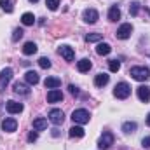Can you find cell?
Here are the masks:
<instances>
[{
	"label": "cell",
	"instance_id": "cell-33",
	"mask_svg": "<svg viewBox=\"0 0 150 150\" xmlns=\"http://www.w3.org/2000/svg\"><path fill=\"white\" fill-rule=\"evenodd\" d=\"M38 138V134H37V131H32L30 134H28V142H35Z\"/></svg>",
	"mask_w": 150,
	"mask_h": 150
},
{
	"label": "cell",
	"instance_id": "cell-9",
	"mask_svg": "<svg viewBox=\"0 0 150 150\" xmlns=\"http://www.w3.org/2000/svg\"><path fill=\"white\" fill-rule=\"evenodd\" d=\"M63 100V93L59 91V89H51L49 93H47V101L49 103H58V101H61Z\"/></svg>",
	"mask_w": 150,
	"mask_h": 150
},
{
	"label": "cell",
	"instance_id": "cell-11",
	"mask_svg": "<svg viewBox=\"0 0 150 150\" xmlns=\"http://www.w3.org/2000/svg\"><path fill=\"white\" fill-rule=\"evenodd\" d=\"M59 54H61L67 61H74V58H75V52L70 45H61V47H59Z\"/></svg>",
	"mask_w": 150,
	"mask_h": 150
},
{
	"label": "cell",
	"instance_id": "cell-27",
	"mask_svg": "<svg viewBox=\"0 0 150 150\" xmlns=\"http://www.w3.org/2000/svg\"><path fill=\"white\" fill-rule=\"evenodd\" d=\"M101 38H103L101 33H89V35L86 37V40H87V42H100Z\"/></svg>",
	"mask_w": 150,
	"mask_h": 150
},
{
	"label": "cell",
	"instance_id": "cell-4",
	"mask_svg": "<svg viewBox=\"0 0 150 150\" xmlns=\"http://www.w3.org/2000/svg\"><path fill=\"white\" fill-rule=\"evenodd\" d=\"M11 80H12V68H4L0 72V93L5 91V87L9 86Z\"/></svg>",
	"mask_w": 150,
	"mask_h": 150
},
{
	"label": "cell",
	"instance_id": "cell-31",
	"mask_svg": "<svg viewBox=\"0 0 150 150\" xmlns=\"http://www.w3.org/2000/svg\"><path fill=\"white\" fill-rule=\"evenodd\" d=\"M38 65H40V68H51V61L47 58H40L38 59Z\"/></svg>",
	"mask_w": 150,
	"mask_h": 150
},
{
	"label": "cell",
	"instance_id": "cell-35",
	"mask_svg": "<svg viewBox=\"0 0 150 150\" xmlns=\"http://www.w3.org/2000/svg\"><path fill=\"white\" fill-rule=\"evenodd\" d=\"M68 89H70V93H72V94H79V89H77L75 86H70Z\"/></svg>",
	"mask_w": 150,
	"mask_h": 150
},
{
	"label": "cell",
	"instance_id": "cell-21",
	"mask_svg": "<svg viewBox=\"0 0 150 150\" xmlns=\"http://www.w3.org/2000/svg\"><path fill=\"white\" fill-rule=\"evenodd\" d=\"M108 19H110V21L120 19V9H119L117 5H112V7L108 9Z\"/></svg>",
	"mask_w": 150,
	"mask_h": 150
},
{
	"label": "cell",
	"instance_id": "cell-3",
	"mask_svg": "<svg viewBox=\"0 0 150 150\" xmlns=\"http://www.w3.org/2000/svg\"><path fill=\"white\" fill-rule=\"evenodd\" d=\"M72 119H74L75 124L82 126V124H87V122H89L91 115H89V112H87V110H84V108H79V110H74V113H72Z\"/></svg>",
	"mask_w": 150,
	"mask_h": 150
},
{
	"label": "cell",
	"instance_id": "cell-6",
	"mask_svg": "<svg viewBox=\"0 0 150 150\" xmlns=\"http://www.w3.org/2000/svg\"><path fill=\"white\" fill-rule=\"evenodd\" d=\"M49 120H51L52 124L59 126V124H63V120H65V115H63V112H61L59 108H52V110L49 112Z\"/></svg>",
	"mask_w": 150,
	"mask_h": 150
},
{
	"label": "cell",
	"instance_id": "cell-24",
	"mask_svg": "<svg viewBox=\"0 0 150 150\" xmlns=\"http://www.w3.org/2000/svg\"><path fill=\"white\" fill-rule=\"evenodd\" d=\"M70 136H72V138H82V136H84V129H82L80 126L70 127Z\"/></svg>",
	"mask_w": 150,
	"mask_h": 150
},
{
	"label": "cell",
	"instance_id": "cell-30",
	"mask_svg": "<svg viewBox=\"0 0 150 150\" xmlns=\"http://www.w3.org/2000/svg\"><path fill=\"white\" fill-rule=\"evenodd\" d=\"M23 33H25V32H23L21 28H16V30H14V33H12V40H14V42H18L19 38L23 37Z\"/></svg>",
	"mask_w": 150,
	"mask_h": 150
},
{
	"label": "cell",
	"instance_id": "cell-2",
	"mask_svg": "<svg viewBox=\"0 0 150 150\" xmlns=\"http://www.w3.org/2000/svg\"><path fill=\"white\" fill-rule=\"evenodd\" d=\"M129 94H131V87L126 82H119L113 89V96L119 100H126V98H129Z\"/></svg>",
	"mask_w": 150,
	"mask_h": 150
},
{
	"label": "cell",
	"instance_id": "cell-8",
	"mask_svg": "<svg viewBox=\"0 0 150 150\" xmlns=\"http://www.w3.org/2000/svg\"><path fill=\"white\" fill-rule=\"evenodd\" d=\"M82 18H84V21H86V23L93 25V23H96V21H98L100 14H98V11H94V9H86Z\"/></svg>",
	"mask_w": 150,
	"mask_h": 150
},
{
	"label": "cell",
	"instance_id": "cell-25",
	"mask_svg": "<svg viewBox=\"0 0 150 150\" xmlns=\"http://www.w3.org/2000/svg\"><path fill=\"white\" fill-rule=\"evenodd\" d=\"M136 127H138L136 122H124V124H122V131H124V133H134Z\"/></svg>",
	"mask_w": 150,
	"mask_h": 150
},
{
	"label": "cell",
	"instance_id": "cell-12",
	"mask_svg": "<svg viewBox=\"0 0 150 150\" xmlns=\"http://www.w3.org/2000/svg\"><path fill=\"white\" fill-rule=\"evenodd\" d=\"M16 127H18V122H16V119H12V117L5 119V120L2 122V129H4V131H7V133L16 131Z\"/></svg>",
	"mask_w": 150,
	"mask_h": 150
},
{
	"label": "cell",
	"instance_id": "cell-18",
	"mask_svg": "<svg viewBox=\"0 0 150 150\" xmlns=\"http://www.w3.org/2000/svg\"><path fill=\"white\" fill-rule=\"evenodd\" d=\"M108 80H110V77L107 74H98L94 77V86H98V87H103V86H107L108 84Z\"/></svg>",
	"mask_w": 150,
	"mask_h": 150
},
{
	"label": "cell",
	"instance_id": "cell-20",
	"mask_svg": "<svg viewBox=\"0 0 150 150\" xmlns=\"http://www.w3.org/2000/svg\"><path fill=\"white\" fill-rule=\"evenodd\" d=\"M47 127V119H44V117H38L33 120V129L35 131H44Z\"/></svg>",
	"mask_w": 150,
	"mask_h": 150
},
{
	"label": "cell",
	"instance_id": "cell-32",
	"mask_svg": "<svg viewBox=\"0 0 150 150\" xmlns=\"http://www.w3.org/2000/svg\"><path fill=\"white\" fill-rule=\"evenodd\" d=\"M142 145H143L145 149H150V136H145V138L142 140Z\"/></svg>",
	"mask_w": 150,
	"mask_h": 150
},
{
	"label": "cell",
	"instance_id": "cell-37",
	"mask_svg": "<svg viewBox=\"0 0 150 150\" xmlns=\"http://www.w3.org/2000/svg\"><path fill=\"white\" fill-rule=\"evenodd\" d=\"M30 2H33V4H35V2H38V0H30Z\"/></svg>",
	"mask_w": 150,
	"mask_h": 150
},
{
	"label": "cell",
	"instance_id": "cell-26",
	"mask_svg": "<svg viewBox=\"0 0 150 150\" xmlns=\"http://www.w3.org/2000/svg\"><path fill=\"white\" fill-rule=\"evenodd\" d=\"M0 7L5 12H12V0H0Z\"/></svg>",
	"mask_w": 150,
	"mask_h": 150
},
{
	"label": "cell",
	"instance_id": "cell-17",
	"mask_svg": "<svg viewBox=\"0 0 150 150\" xmlns=\"http://www.w3.org/2000/svg\"><path fill=\"white\" fill-rule=\"evenodd\" d=\"M25 80L30 84V86H35V84H38V80H40V77H38L37 72H33V70H30V72H26L25 74Z\"/></svg>",
	"mask_w": 150,
	"mask_h": 150
},
{
	"label": "cell",
	"instance_id": "cell-7",
	"mask_svg": "<svg viewBox=\"0 0 150 150\" xmlns=\"http://www.w3.org/2000/svg\"><path fill=\"white\" fill-rule=\"evenodd\" d=\"M113 143V134L112 133H103V136L98 140V147L101 150H107Z\"/></svg>",
	"mask_w": 150,
	"mask_h": 150
},
{
	"label": "cell",
	"instance_id": "cell-29",
	"mask_svg": "<svg viewBox=\"0 0 150 150\" xmlns=\"http://www.w3.org/2000/svg\"><path fill=\"white\" fill-rule=\"evenodd\" d=\"M45 5L51 9V11H56L59 7V0H45Z\"/></svg>",
	"mask_w": 150,
	"mask_h": 150
},
{
	"label": "cell",
	"instance_id": "cell-28",
	"mask_svg": "<svg viewBox=\"0 0 150 150\" xmlns=\"http://www.w3.org/2000/svg\"><path fill=\"white\" fill-rule=\"evenodd\" d=\"M108 68H110V72H119V70H120V61L112 59V61L108 63Z\"/></svg>",
	"mask_w": 150,
	"mask_h": 150
},
{
	"label": "cell",
	"instance_id": "cell-15",
	"mask_svg": "<svg viewBox=\"0 0 150 150\" xmlns=\"http://www.w3.org/2000/svg\"><path fill=\"white\" fill-rule=\"evenodd\" d=\"M44 84H45L47 89H58V87L61 86V80L56 79V77H47V79L44 80Z\"/></svg>",
	"mask_w": 150,
	"mask_h": 150
},
{
	"label": "cell",
	"instance_id": "cell-34",
	"mask_svg": "<svg viewBox=\"0 0 150 150\" xmlns=\"http://www.w3.org/2000/svg\"><path fill=\"white\" fill-rule=\"evenodd\" d=\"M131 14H133V16H136V14H138V4H136V2H134V4H133V7H131Z\"/></svg>",
	"mask_w": 150,
	"mask_h": 150
},
{
	"label": "cell",
	"instance_id": "cell-19",
	"mask_svg": "<svg viewBox=\"0 0 150 150\" xmlns=\"http://www.w3.org/2000/svg\"><path fill=\"white\" fill-rule=\"evenodd\" d=\"M110 51H112V47H110V44H107V42H100L98 47H96V52H98L100 56H107V54H110Z\"/></svg>",
	"mask_w": 150,
	"mask_h": 150
},
{
	"label": "cell",
	"instance_id": "cell-23",
	"mask_svg": "<svg viewBox=\"0 0 150 150\" xmlns=\"http://www.w3.org/2000/svg\"><path fill=\"white\" fill-rule=\"evenodd\" d=\"M35 52H37V45H35V42H26V44L23 45V54L30 56V54H35Z\"/></svg>",
	"mask_w": 150,
	"mask_h": 150
},
{
	"label": "cell",
	"instance_id": "cell-16",
	"mask_svg": "<svg viewBox=\"0 0 150 150\" xmlns=\"http://www.w3.org/2000/svg\"><path fill=\"white\" fill-rule=\"evenodd\" d=\"M14 93L19 94V96H28L30 94V89H28V86H25L21 82H16L14 84Z\"/></svg>",
	"mask_w": 150,
	"mask_h": 150
},
{
	"label": "cell",
	"instance_id": "cell-22",
	"mask_svg": "<svg viewBox=\"0 0 150 150\" xmlns=\"http://www.w3.org/2000/svg\"><path fill=\"white\" fill-rule=\"evenodd\" d=\"M21 23H23L25 26H32V25L35 23V16H33L32 12H25V14L21 16Z\"/></svg>",
	"mask_w": 150,
	"mask_h": 150
},
{
	"label": "cell",
	"instance_id": "cell-14",
	"mask_svg": "<svg viewBox=\"0 0 150 150\" xmlns=\"http://www.w3.org/2000/svg\"><path fill=\"white\" fill-rule=\"evenodd\" d=\"M91 67H93V63H91V59H87V58H84V59H80V61L77 63V68H79V72H82V74L89 72Z\"/></svg>",
	"mask_w": 150,
	"mask_h": 150
},
{
	"label": "cell",
	"instance_id": "cell-5",
	"mask_svg": "<svg viewBox=\"0 0 150 150\" xmlns=\"http://www.w3.org/2000/svg\"><path fill=\"white\" fill-rule=\"evenodd\" d=\"M131 32H133V26L129 25V23H124V25H120L119 26V30H117V38H120V40H126V38L131 37Z\"/></svg>",
	"mask_w": 150,
	"mask_h": 150
},
{
	"label": "cell",
	"instance_id": "cell-1",
	"mask_svg": "<svg viewBox=\"0 0 150 150\" xmlns=\"http://www.w3.org/2000/svg\"><path fill=\"white\" fill-rule=\"evenodd\" d=\"M129 74H131V77L134 80H138V82H145V80L150 79V70L147 67H133L129 70Z\"/></svg>",
	"mask_w": 150,
	"mask_h": 150
},
{
	"label": "cell",
	"instance_id": "cell-10",
	"mask_svg": "<svg viewBox=\"0 0 150 150\" xmlns=\"http://www.w3.org/2000/svg\"><path fill=\"white\" fill-rule=\"evenodd\" d=\"M5 108H7V112L9 113H21L23 112V103H18V101L11 100V101H7Z\"/></svg>",
	"mask_w": 150,
	"mask_h": 150
},
{
	"label": "cell",
	"instance_id": "cell-13",
	"mask_svg": "<svg viewBox=\"0 0 150 150\" xmlns=\"http://www.w3.org/2000/svg\"><path fill=\"white\" fill-rule=\"evenodd\" d=\"M136 93H138V98L142 100V101H149L150 100V87L149 86H140L138 89H136Z\"/></svg>",
	"mask_w": 150,
	"mask_h": 150
},
{
	"label": "cell",
	"instance_id": "cell-36",
	"mask_svg": "<svg viewBox=\"0 0 150 150\" xmlns=\"http://www.w3.org/2000/svg\"><path fill=\"white\" fill-rule=\"evenodd\" d=\"M147 124L150 126V113H149V117H147Z\"/></svg>",
	"mask_w": 150,
	"mask_h": 150
}]
</instances>
